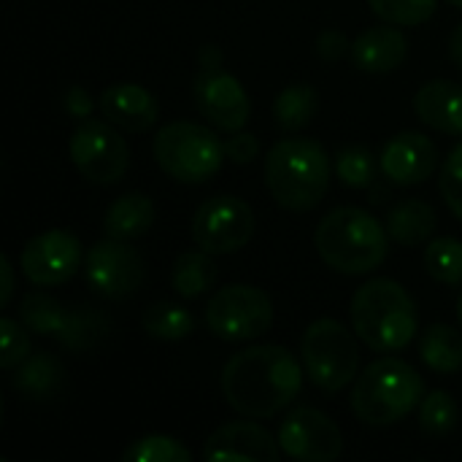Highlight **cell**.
<instances>
[{"label": "cell", "mask_w": 462, "mask_h": 462, "mask_svg": "<svg viewBox=\"0 0 462 462\" xmlns=\"http://www.w3.org/2000/svg\"><path fill=\"white\" fill-rule=\"evenodd\" d=\"M300 360L279 344L249 346L222 368V395L246 420H268L287 409L303 390Z\"/></svg>", "instance_id": "1"}, {"label": "cell", "mask_w": 462, "mask_h": 462, "mask_svg": "<svg viewBox=\"0 0 462 462\" xmlns=\"http://www.w3.org/2000/svg\"><path fill=\"white\" fill-rule=\"evenodd\" d=\"M317 254L328 268L346 276H365L390 254L387 227L357 206H338L322 217L314 233Z\"/></svg>", "instance_id": "2"}, {"label": "cell", "mask_w": 462, "mask_h": 462, "mask_svg": "<svg viewBox=\"0 0 462 462\" xmlns=\"http://www.w3.org/2000/svg\"><path fill=\"white\" fill-rule=\"evenodd\" d=\"M265 184L287 211H314L330 187V157L314 138H282L265 154Z\"/></svg>", "instance_id": "3"}, {"label": "cell", "mask_w": 462, "mask_h": 462, "mask_svg": "<svg viewBox=\"0 0 462 462\" xmlns=\"http://www.w3.org/2000/svg\"><path fill=\"white\" fill-rule=\"evenodd\" d=\"M352 330L368 349L390 355L406 349L417 336V306L403 284L379 276L357 287L352 298Z\"/></svg>", "instance_id": "4"}, {"label": "cell", "mask_w": 462, "mask_h": 462, "mask_svg": "<svg viewBox=\"0 0 462 462\" xmlns=\"http://www.w3.org/2000/svg\"><path fill=\"white\" fill-rule=\"evenodd\" d=\"M425 398V379L401 357L374 360L352 387V411L371 428L406 420Z\"/></svg>", "instance_id": "5"}, {"label": "cell", "mask_w": 462, "mask_h": 462, "mask_svg": "<svg viewBox=\"0 0 462 462\" xmlns=\"http://www.w3.org/2000/svg\"><path fill=\"white\" fill-rule=\"evenodd\" d=\"M152 152L160 171L181 184L211 181L227 160L225 141H219L211 127L187 119L162 125L152 141Z\"/></svg>", "instance_id": "6"}, {"label": "cell", "mask_w": 462, "mask_h": 462, "mask_svg": "<svg viewBox=\"0 0 462 462\" xmlns=\"http://www.w3.org/2000/svg\"><path fill=\"white\" fill-rule=\"evenodd\" d=\"M22 325L43 338H54L68 352L92 349L108 336L111 319L100 309H68L46 292H27L19 306Z\"/></svg>", "instance_id": "7"}, {"label": "cell", "mask_w": 462, "mask_h": 462, "mask_svg": "<svg viewBox=\"0 0 462 462\" xmlns=\"http://www.w3.org/2000/svg\"><path fill=\"white\" fill-rule=\"evenodd\" d=\"M300 357L306 376L325 393H341L360 371V346L338 319H317L300 338Z\"/></svg>", "instance_id": "8"}, {"label": "cell", "mask_w": 462, "mask_h": 462, "mask_svg": "<svg viewBox=\"0 0 462 462\" xmlns=\"http://www.w3.org/2000/svg\"><path fill=\"white\" fill-rule=\"evenodd\" d=\"M206 325L217 338L227 344L254 341L271 330L273 303L260 287L227 284L211 295L206 306Z\"/></svg>", "instance_id": "9"}, {"label": "cell", "mask_w": 462, "mask_h": 462, "mask_svg": "<svg viewBox=\"0 0 462 462\" xmlns=\"http://www.w3.org/2000/svg\"><path fill=\"white\" fill-rule=\"evenodd\" d=\"M68 152L76 171L97 187H111L122 181L130 168V143L108 119L79 122L70 135Z\"/></svg>", "instance_id": "10"}, {"label": "cell", "mask_w": 462, "mask_h": 462, "mask_svg": "<svg viewBox=\"0 0 462 462\" xmlns=\"http://www.w3.org/2000/svg\"><path fill=\"white\" fill-rule=\"evenodd\" d=\"M254 211L244 198H208L192 217V241L198 249L219 257L244 249L254 236Z\"/></svg>", "instance_id": "11"}, {"label": "cell", "mask_w": 462, "mask_h": 462, "mask_svg": "<svg viewBox=\"0 0 462 462\" xmlns=\"http://www.w3.org/2000/svg\"><path fill=\"white\" fill-rule=\"evenodd\" d=\"M87 287L106 300H125L135 295L146 279L143 257L130 246V241H119L106 236L92 244L84 263Z\"/></svg>", "instance_id": "12"}, {"label": "cell", "mask_w": 462, "mask_h": 462, "mask_svg": "<svg viewBox=\"0 0 462 462\" xmlns=\"http://www.w3.org/2000/svg\"><path fill=\"white\" fill-rule=\"evenodd\" d=\"M279 447L287 457L300 462H336L344 455L341 428L319 409L300 406L282 420Z\"/></svg>", "instance_id": "13"}, {"label": "cell", "mask_w": 462, "mask_h": 462, "mask_svg": "<svg viewBox=\"0 0 462 462\" xmlns=\"http://www.w3.org/2000/svg\"><path fill=\"white\" fill-rule=\"evenodd\" d=\"M84 265L81 241L68 230H46L30 238L19 254V268L32 287H60Z\"/></svg>", "instance_id": "14"}, {"label": "cell", "mask_w": 462, "mask_h": 462, "mask_svg": "<svg viewBox=\"0 0 462 462\" xmlns=\"http://www.w3.org/2000/svg\"><path fill=\"white\" fill-rule=\"evenodd\" d=\"M192 100L200 116L222 133L244 130L252 114V100L244 84L225 68H200L192 81Z\"/></svg>", "instance_id": "15"}, {"label": "cell", "mask_w": 462, "mask_h": 462, "mask_svg": "<svg viewBox=\"0 0 462 462\" xmlns=\"http://www.w3.org/2000/svg\"><path fill=\"white\" fill-rule=\"evenodd\" d=\"M379 165H382V173L393 184L417 187V184H425L433 176V171L439 165V149L425 133L406 130V133L393 135L384 143Z\"/></svg>", "instance_id": "16"}, {"label": "cell", "mask_w": 462, "mask_h": 462, "mask_svg": "<svg viewBox=\"0 0 462 462\" xmlns=\"http://www.w3.org/2000/svg\"><path fill=\"white\" fill-rule=\"evenodd\" d=\"M279 455V439L257 422H227L203 444L206 462H276Z\"/></svg>", "instance_id": "17"}, {"label": "cell", "mask_w": 462, "mask_h": 462, "mask_svg": "<svg viewBox=\"0 0 462 462\" xmlns=\"http://www.w3.org/2000/svg\"><path fill=\"white\" fill-rule=\"evenodd\" d=\"M100 114L127 133H146L160 116L157 97L141 84H111L100 92Z\"/></svg>", "instance_id": "18"}, {"label": "cell", "mask_w": 462, "mask_h": 462, "mask_svg": "<svg viewBox=\"0 0 462 462\" xmlns=\"http://www.w3.org/2000/svg\"><path fill=\"white\" fill-rule=\"evenodd\" d=\"M409 54V41L395 24H382V27H368L363 30L355 43H352V62L357 70L368 76H384L403 65Z\"/></svg>", "instance_id": "19"}, {"label": "cell", "mask_w": 462, "mask_h": 462, "mask_svg": "<svg viewBox=\"0 0 462 462\" xmlns=\"http://www.w3.org/2000/svg\"><path fill=\"white\" fill-rule=\"evenodd\" d=\"M417 116L447 135H462V84L449 79H436L420 87L414 95Z\"/></svg>", "instance_id": "20"}, {"label": "cell", "mask_w": 462, "mask_h": 462, "mask_svg": "<svg viewBox=\"0 0 462 462\" xmlns=\"http://www.w3.org/2000/svg\"><path fill=\"white\" fill-rule=\"evenodd\" d=\"M11 384L27 401H35V403L51 401L65 387V365L60 357L49 352H35L14 368Z\"/></svg>", "instance_id": "21"}, {"label": "cell", "mask_w": 462, "mask_h": 462, "mask_svg": "<svg viewBox=\"0 0 462 462\" xmlns=\"http://www.w3.org/2000/svg\"><path fill=\"white\" fill-rule=\"evenodd\" d=\"M154 200L143 192H127L122 198H116L106 217H103V230L111 238L119 241H135L141 236H146L154 225Z\"/></svg>", "instance_id": "22"}, {"label": "cell", "mask_w": 462, "mask_h": 462, "mask_svg": "<svg viewBox=\"0 0 462 462\" xmlns=\"http://www.w3.org/2000/svg\"><path fill=\"white\" fill-rule=\"evenodd\" d=\"M384 227L390 238L401 246L428 244L436 230V208L422 198H406L387 211Z\"/></svg>", "instance_id": "23"}, {"label": "cell", "mask_w": 462, "mask_h": 462, "mask_svg": "<svg viewBox=\"0 0 462 462\" xmlns=\"http://www.w3.org/2000/svg\"><path fill=\"white\" fill-rule=\"evenodd\" d=\"M420 355L422 363L433 371V374H457L462 371V333L455 325L447 322H436L422 333L420 341Z\"/></svg>", "instance_id": "24"}, {"label": "cell", "mask_w": 462, "mask_h": 462, "mask_svg": "<svg viewBox=\"0 0 462 462\" xmlns=\"http://www.w3.org/2000/svg\"><path fill=\"white\" fill-rule=\"evenodd\" d=\"M214 254L198 249V252H181L173 263V271H171V284L173 290L187 298V300H195L200 295H206L217 279H219V271L211 260Z\"/></svg>", "instance_id": "25"}, {"label": "cell", "mask_w": 462, "mask_h": 462, "mask_svg": "<svg viewBox=\"0 0 462 462\" xmlns=\"http://www.w3.org/2000/svg\"><path fill=\"white\" fill-rule=\"evenodd\" d=\"M319 111V92L311 84H290L273 100V119L279 130L298 133Z\"/></svg>", "instance_id": "26"}, {"label": "cell", "mask_w": 462, "mask_h": 462, "mask_svg": "<svg viewBox=\"0 0 462 462\" xmlns=\"http://www.w3.org/2000/svg\"><path fill=\"white\" fill-rule=\"evenodd\" d=\"M141 325L157 341H184L195 330V317L189 314V309H184L179 303L160 300L143 311Z\"/></svg>", "instance_id": "27"}, {"label": "cell", "mask_w": 462, "mask_h": 462, "mask_svg": "<svg viewBox=\"0 0 462 462\" xmlns=\"http://www.w3.org/2000/svg\"><path fill=\"white\" fill-rule=\"evenodd\" d=\"M457 420H460V411H457V403H455L452 393L433 390V393H428L422 398V403H420V428H422L425 436H433V439L449 436L457 428Z\"/></svg>", "instance_id": "28"}, {"label": "cell", "mask_w": 462, "mask_h": 462, "mask_svg": "<svg viewBox=\"0 0 462 462\" xmlns=\"http://www.w3.org/2000/svg\"><path fill=\"white\" fill-rule=\"evenodd\" d=\"M425 268L428 273L447 284H462V241L457 238H436L425 246Z\"/></svg>", "instance_id": "29"}, {"label": "cell", "mask_w": 462, "mask_h": 462, "mask_svg": "<svg viewBox=\"0 0 462 462\" xmlns=\"http://www.w3.org/2000/svg\"><path fill=\"white\" fill-rule=\"evenodd\" d=\"M336 173L338 179L352 189H368L376 176V160L368 146L352 143L344 146L336 157Z\"/></svg>", "instance_id": "30"}, {"label": "cell", "mask_w": 462, "mask_h": 462, "mask_svg": "<svg viewBox=\"0 0 462 462\" xmlns=\"http://www.w3.org/2000/svg\"><path fill=\"white\" fill-rule=\"evenodd\" d=\"M189 449L171 436H143L122 452V462H189Z\"/></svg>", "instance_id": "31"}, {"label": "cell", "mask_w": 462, "mask_h": 462, "mask_svg": "<svg viewBox=\"0 0 462 462\" xmlns=\"http://www.w3.org/2000/svg\"><path fill=\"white\" fill-rule=\"evenodd\" d=\"M439 0H368L371 11L398 27H414L425 24L436 14Z\"/></svg>", "instance_id": "32"}, {"label": "cell", "mask_w": 462, "mask_h": 462, "mask_svg": "<svg viewBox=\"0 0 462 462\" xmlns=\"http://www.w3.org/2000/svg\"><path fill=\"white\" fill-rule=\"evenodd\" d=\"M30 330L22 325V319L3 317L0 319V368L14 371L19 363L30 357Z\"/></svg>", "instance_id": "33"}, {"label": "cell", "mask_w": 462, "mask_h": 462, "mask_svg": "<svg viewBox=\"0 0 462 462\" xmlns=\"http://www.w3.org/2000/svg\"><path fill=\"white\" fill-rule=\"evenodd\" d=\"M439 189L444 203L449 206V211L462 219V143H457L449 157L441 165V176H439Z\"/></svg>", "instance_id": "34"}, {"label": "cell", "mask_w": 462, "mask_h": 462, "mask_svg": "<svg viewBox=\"0 0 462 462\" xmlns=\"http://www.w3.org/2000/svg\"><path fill=\"white\" fill-rule=\"evenodd\" d=\"M317 54H319V60H325V62H338L341 57L352 54V43H349L346 32L330 27V30H322V32L317 35Z\"/></svg>", "instance_id": "35"}, {"label": "cell", "mask_w": 462, "mask_h": 462, "mask_svg": "<svg viewBox=\"0 0 462 462\" xmlns=\"http://www.w3.org/2000/svg\"><path fill=\"white\" fill-rule=\"evenodd\" d=\"M225 154H227V160L236 162V165H249V162L257 160V154H260V141H257L252 133L238 130V133H233V135L225 141Z\"/></svg>", "instance_id": "36"}, {"label": "cell", "mask_w": 462, "mask_h": 462, "mask_svg": "<svg viewBox=\"0 0 462 462\" xmlns=\"http://www.w3.org/2000/svg\"><path fill=\"white\" fill-rule=\"evenodd\" d=\"M62 106H65V111H68L73 119H79V122L89 119V114H92V108H95V103H92L89 92H87L81 84H73V87L65 92Z\"/></svg>", "instance_id": "37"}, {"label": "cell", "mask_w": 462, "mask_h": 462, "mask_svg": "<svg viewBox=\"0 0 462 462\" xmlns=\"http://www.w3.org/2000/svg\"><path fill=\"white\" fill-rule=\"evenodd\" d=\"M0 276H3L0 306H8V303H11V295H14V268H11V263H8V257H5V254L0 257Z\"/></svg>", "instance_id": "38"}, {"label": "cell", "mask_w": 462, "mask_h": 462, "mask_svg": "<svg viewBox=\"0 0 462 462\" xmlns=\"http://www.w3.org/2000/svg\"><path fill=\"white\" fill-rule=\"evenodd\" d=\"M222 62H225V54H222V49L214 46V43H206V46L198 51V65H200V68H222Z\"/></svg>", "instance_id": "39"}, {"label": "cell", "mask_w": 462, "mask_h": 462, "mask_svg": "<svg viewBox=\"0 0 462 462\" xmlns=\"http://www.w3.org/2000/svg\"><path fill=\"white\" fill-rule=\"evenodd\" d=\"M449 57L455 60V65L462 68V24L452 32V38H449Z\"/></svg>", "instance_id": "40"}, {"label": "cell", "mask_w": 462, "mask_h": 462, "mask_svg": "<svg viewBox=\"0 0 462 462\" xmlns=\"http://www.w3.org/2000/svg\"><path fill=\"white\" fill-rule=\"evenodd\" d=\"M457 319H460V325H462V292H460V298H457Z\"/></svg>", "instance_id": "41"}, {"label": "cell", "mask_w": 462, "mask_h": 462, "mask_svg": "<svg viewBox=\"0 0 462 462\" xmlns=\"http://www.w3.org/2000/svg\"><path fill=\"white\" fill-rule=\"evenodd\" d=\"M449 3H452L455 8H462V0H449Z\"/></svg>", "instance_id": "42"}]
</instances>
